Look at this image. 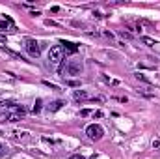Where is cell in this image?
Here are the masks:
<instances>
[{"instance_id": "obj_1", "label": "cell", "mask_w": 160, "mask_h": 159, "mask_svg": "<svg viewBox=\"0 0 160 159\" xmlns=\"http://www.w3.org/2000/svg\"><path fill=\"white\" fill-rule=\"evenodd\" d=\"M86 135H88L89 140H101L102 135H104V129L101 125H97V123H91V125L86 127Z\"/></svg>"}, {"instance_id": "obj_18", "label": "cell", "mask_w": 160, "mask_h": 159, "mask_svg": "<svg viewBox=\"0 0 160 159\" xmlns=\"http://www.w3.org/2000/svg\"><path fill=\"white\" fill-rule=\"evenodd\" d=\"M67 84H69V86H78V82H77V80H69Z\"/></svg>"}, {"instance_id": "obj_5", "label": "cell", "mask_w": 160, "mask_h": 159, "mask_svg": "<svg viewBox=\"0 0 160 159\" xmlns=\"http://www.w3.org/2000/svg\"><path fill=\"white\" fill-rule=\"evenodd\" d=\"M60 45H62L63 52H67V54H75V52L78 51V47H77L75 43H71V41H60Z\"/></svg>"}, {"instance_id": "obj_7", "label": "cell", "mask_w": 160, "mask_h": 159, "mask_svg": "<svg viewBox=\"0 0 160 159\" xmlns=\"http://www.w3.org/2000/svg\"><path fill=\"white\" fill-rule=\"evenodd\" d=\"M73 97H75V101H86L89 96H88V92H86V90H75Z\"/></svg>"}, {"instance_id": "obj_13", "label": "cell", "mask_w": 160, "mask_h": 159, "mask_svg": "<svg viewBox=\"0 0 160 159\" xmlns=\"http://www.w3.org/2000/svg\"><path fill=\"white\" fill-rule=\"evenodd\" d=\"M142 41H143L145 45H149V47H155V41L151 40V38H142Z\"/></svg>"}, {"instance_id": "obj_12", "label": "cell", "mask_w": 160, "mask_h": 159, "mask_svg": "<svg viewBox=\"0 0 160 159\" xmlns=\"http://www.w3.org/2000/svg\"><path fill=\"white\" fill-rule=\"evenodd\" d=\"M6 152H8V146H6L4 142H0V157H4V156H6Z\"/></svg>"}, {"instance_id": "obj_11", "label": "cell", "mask_w": 160, "mask_h": 159, "mask_svg": "<svg viewBox=\"0 0 160 159\" xmlns=\"http://www.w3.org/2000/svg\"><path fill=\"white\" fill-rule=\"evenodd\" d=\"M41 105H43V101L38 99V101H36V105H34V109H32V112H34V114H38V112L41 111Z\"/></svg>"}, {"instance_id": "obj_16", "label": "cell", "mask_w": 160, "mask_h": 159, "mask_svg": "<svg viewBox=\"0 0 160 159\" xmlns=\"http://www.w3.org/2000/svg\"><path fill=\"white\" fill-rule=\"evenodd\" d=\"M121 36H123V38H127V40H130V38H132V36H130V34H127V32H125V30H123V32H121Z\"/></svg>"}, {"instance_id": "obj_19", "label": "cell", "mask_w": 160, "mask_h": 159, "mask_svg": "<svg viewBox=\"0 0 160 159\" xmlns=\"http://www.w3.org/2000/svg\"><path fill=\"white\" fill-rule=\"evenodd\" d=\"M0 43H6V36H0Z\"/></svg>"}, {"instance_id": "obj_6", "label": "cell", "mask_w": 160, "mask_h": 159, "mask_svg": "<svg viewBox=\"0 0 160 159\" xmlns=\"http://www.w3.org/2000/svg\"><path fill=\"white\" fill-rule=\"evenodd\" d=\"M0 32H17V28L11 25L9 19H6V21H0Z\"/></svg>"}, {"instance_id": "obj_3", "label": "cell", "mask_w": 160, "mask_h": 159, "mask_svg": "<svg viewBox=\"0 0 160 159\" xmlns=\"http://www.w3.org/2000/svg\"><path fill=\"white\" fill-rule=\"evenodd\" d=\"M84 71V64L80 60H69L65 64V73L67 75H80Z\"/></svg>"}, {"instance_id": "obj_10", "label": "cell", "mask_w": 160, "mask_h": 159, "mask_svg": "<svg viewBox=\"0 0 160 159\" xmlns=\"http://www.w3.org/2000/svg\"><path fill=\"white\" fill-rule=\"evenodd\" d=\"M134 77H136V79H138V80H142V82H145V84H147V86H151V82H149V79H147V77H145V75H142V73H136V75H134Z\"/></svg>"}, {"instance_id": "obj_20", "label": "cell", "mask_w": 160, "mask_h": 159, "mask_svg": "<svg viewBox=\"0 0 160 159\" xmlns=\"http://www.w3.org/2000/svg\"><path fill=\"white\" fill-rule=\"evenodd\" d=\"M91 159H97V157H95V156H93V157H91Z\"/></svg>"}, {"instance_id": "obj_4", "label": "cell", "mask_w": 160, "mask_h": 159, "mask_svg": "<svg viewBox=\"0 0 160 159\" xmlns=\"http://www.w3.org/2000/svg\"><path fill=\"white\" fill-rule=\"evenodd\" d=\"M24 47H26V51H28L32 56H36V58L41 54V45L36 40H26L24 41Z\"/></svg>"}, {"instance_id": "obj_8", "label": "cell", "mask_w": 160, "mask_h": 159, "mask_svg": "<svg viewBox=\"0 0 160 159\" xmlns=\"http://www.w3.org/2000/svg\"><path fill=\"white\" fill-rule=\"evenodd\" d=\"M63 105H65V103H63L62 99H58V101H52V103L48 105V111H50V112H56V111H60Z\"/></svg>"}, {"instance_id": "obj_15", "label": "cell", "mask_w": 160, "mask_h": 159, "mask_svg": "<svg viewBox=\"0 0 160 159\" xmlns=\"http://www.w3.org/2000/svg\"><path fill=\"white\" fill-rule=\"evenodd\" d=\"M69 159H86L84 156H80V154H75V156H71Z\"/></svg>"}, {"instance_id": "obj_2", "label": "cell", "mask_w": 160, "mask_h": 159, "mask_svg": "<svg viewBox=\"0 0 160 159\" xmlns=\"http://www.w3.org/2000/svg\"><path fill=\"white\" fill-rule=\"evenodd\" d=\"M63 49H62V45H54V47H50V51H48V60H50V64H60L62 60H63Z\"/></svg>"}, {"instance_id": "obj_17", "label": "cell", "mask_w": 160, "mask_h": 159, "mask_svg": "<svg viewBox=\"0 0 160 159\" xmlns=\"http://www.w3.org/2000/svg\"><path fill=\"white\" fill-rule=\"evenodd\" d=\"M93 116H95V118H102V112H101V111H97V112H93Z\"/></svg>"}, {"instance_id": "obj_14", "label": "cell", "mask_w": 160, "mask_h": 159, "mask_svg": "<svg viewBox=\"0 0 160 159\" xmlns=\"http://www.w3.org/2000/svg\"><path fill=\"white\" fill-rule=\"evenodd\" d=\"M89 114H93L89 109H84V111H80V116H89Z\"/></svg>"}, {"instance_id": "obj_9", "label": "cell", "mask_w": 160, "mask_h": 159, "mask_svg": "<svg viewBox=\"0 0 160 159\" xmlns=\"http://www.w3.org/2000/svg\"><path fill=\"white\" fill-rule=\"evenodd\" d=\"M26 135H28V133H19V131H13V133H11V137H13L15 140H24Z\"/></svg>"}]
</instances>
